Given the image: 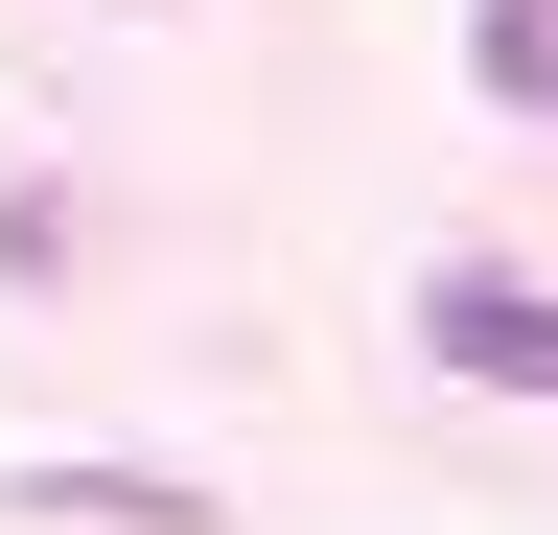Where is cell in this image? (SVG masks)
Wrapping results in <instances>:
<instances>
[{"instance_id":"2","label":"cell","mask_w":558,"mask_h":535,"mask_svg":"<svg viewBox=\"0 0 558 535\" xmlns=\"http://www.w3.org/2000/svg\"><path fill=\"white\" fill-rule=\"evenodd\" d=\"M488 94H535V117H558V0H488Z\"/></svg>"},{"instance_id":"1","label":"cell","mask_w":558,"mask_h":535,"mask_svg":"<svg viewBox=\"0 0 558 535\" xmlns=\"http://www.w3.org/2000/svg\"><path fill=\"white\" fill-rule=\"evenodd\" d=\"M418 326H442V373L558 396V303H535V280H488V256H442V280H418Z\"/></svg>"}]
</instances>
